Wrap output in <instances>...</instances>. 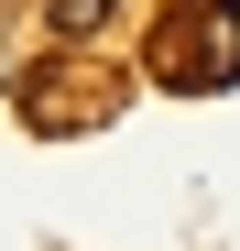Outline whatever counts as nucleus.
<instances>
[{
	"label": "nucleus",
	"instance_id": "obj_1",
	"mask_svg": "<svg viewBox=\"0 0 240 251\" xmlns=\"http://www.w3.org/2000/svg\"><path fill=\"white\" fill-rule=\"evenodd\" d=\"M153 76L164 88H196V99L240 88V0H175L164 44H153Z\"/></svg>",
	"mask_w": 240,
	"mask_h": 251
},
{
	"label": "nucleus",
	"instance_id": "obj_2",
	"mask_svg": "<svg viewBox=\"0 0 240 251\" xmlns=\"http://www.w3.org/2000/svg\"><path fill=\"white\" fill-rule=\"evenodd\" d=\"M120 109V88H109V76H98V88H33L22 99V120H33V131H76V120H109Z\"/></svg>",
	"mask_w": 240,
	"mask_h": 251
},
{
	"label": "nucleus",
	"instance_id": "obj_3",
	"mask_svg": "<svg viewBox=\"0 0 240 251\" xmlns=\"http://www.w3.org/2000/svg\"><path fill=\"white\" fill-rule=\"evenodd\" d=\"M109 22H120V0H44V33H55V44H98Z\"/></svg>",
	"mask_w": 240,
	"mask_h": 251
}]
</instances>
